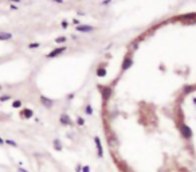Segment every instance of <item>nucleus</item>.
I'll return each mask as SVG.
<instances>
[{
	"mask_svg": "<svg viewBox=\"0 0 196 172\" xmlns=\"http://www.w3.org/2000/svg\"><path fill=\"white\" fill-rule=\"evenodd\" d=\"M175 20H180L184 24H195L196 23V12H192V14H185V15H180L175 18Z\"/></svg>",
	"mask_w": 196,
	"mask_h": 172,
	"instance_id": "obj_1",
	"label": "nucleus"
},
{
	"mask_svg": "<svg viewBox=\"0 0 196 172\" xmlns=\"http://www.w3.org/2000/svg\"><path fill=\"white\" fill-rule=\"evenodd\" d=\"M179 130H180L181 136L184 137V139H187V140H189V139L192 137V130H191V128H189L187 124H184V122H180V124H179Z\"/></svg>",
	"mask_w": 196,
	"mask_h": 172,
	"instance_id": "obj_2",
	"label": "nucleus"
},
{
	"mask_svg": "<svg viewBox=\"0 0 196 172\" xmlns=\"http://www.w3.org/2000/svg\"><path fill=\"white\" fill-rule=\"evenodd\" d=\"M98 89L101 91L103 101L106 102L110 98V96H112V87H108V86H98Z\"/></svg>",
	"mask_w": 196,
	"mask_h": 172,
	"instance_id": "obj_3",
	"label": "nucleus"
},
{
	"mask_svg": "<svg viewBox=\"0 0 196 172\" xmlns=\"http://www.w3.org/2000/svg\"><path fill=\"white\" fill-rule=\"evenodd\" d=\"M67 50V47L66 46H61V47H56V48H54L52 51H50L46 57L47 58H55V57H58V55H61L62 53H65V51Z\"/></svg>",
	"mask_w": 196,
	"mask_h": 172,
	"instance_id": "obj_4",
	"label": "nucleus"
},
{
	"mask_svg": "<svg viewBox=\"0 0 196 172\" xmlns=\"http://www.w3.org/2000/svg\"><path fill=\"white\" fill-rule=\"evenodd\" d=\"M132 65H133V59L130 58L129 55H126L125 58H124V61H122V65H121V70L125 71L128 70L129 67H132Z\"/></svg>",
	"mask_w": 196,
	"mask_h": 172,
	"instance_id": "obj_5",
	"label": "nucleus"
},
{
	"mask_svg": "<svg viewBox=\"0 0 196 172\" xmlns=\"http://www.w3.org/2000/svg\"><path fill=\"white\" fill-rule=\"evenodd\" d=\"M59 121H61V124H62V125H71V124H73L70 116H69V114H66V113L61 114V117H59Z\"/></svg>",
	"mask_w": 196,
	"mask_h": 172,
	"instance_id": "obj_6",
	"label": "nucleus"
},
{
	"mask_svg": "<svg viewBox=\"0 0 196 172\" xmlns=\"http://www.w3.org/2000/svg\"><path fill=\"white\" fill-rule=\"evenodd\" d=\"M94 143H95V147H97L98 157H102V156H103V149H102L101 140H99V137H98V136H94Z\"/></svg>",
	"mask_w": 196,
	"mask_h": 172,
	"instance_id": "obj_7",
	"label": "nucleus"
},
{
	"mask_svg": "<svg viewBox=\"0 0 196 172\" xmlns=\"http://www.w3.org/2000/svg\"><path fill=\"white\" fill-rule=\"evenodd\" d=\"M40 102H42L47 109H51V108L54 106V101L50 100V98H47V97H44V96H40Z\"/></svg>",
	"mask_w": 196,
	"mask_h": 172,
	"instance_id": "obj_8",
	"label": "nucleus"
},
{
	"mask_svg": "<svg viewBox=\"0 0 196 172\" xmlns=\"http://www.w3.org/2000/svg\"><path fill=\"white\" fill-rule=\"evenodd\" d=\"M94 30V27H91V26H77V31L79 32H90Z\"/></svg>",
	"mask_w": 196,
	"mask_h": 172,
	"instance_id": "obj_9",
	"label": "nucleus"
},
{
	"mask_svg": "<svg viewBox=\"0 0 196 172\" xmlns=\"http://www.w3.org/2000/svg\"><path fill=\"white\" fill-rule=\"evenodd\" d=\"M20 116L23 118H31L32 116H34V112H32L31 109H23L22 113H20Z\"/></svg>",
	"mask_w": 196,
	"mask_h": 172,
	"instance_id": "obj_10",
	"label": "nucleus"
},
{
	"mask_svg": "<svg viewBox=\"0 0 196 172\" xmlns=\"http://www.w3.org/2000/svg\"><path fill=\"white\" fill-rule=\"evenodd\" d=\"M12 39L11 32H0V40H10Z\"/></svg>",
	"mask_w": 196,
	"mask_h": 172,
	"instance_id": "obj_11",
	"label": "nucleus"
},
{
	"mask_svg": "<svg viewBox=\"0 0 196 172\" xmlns=\"http://www.w3.org/2000/svg\"><path fill=\"white\" fill-rule=\"evenodd\" d=\"M106 73H108V71H106V69L103 66H99L97 69V75H98V77H101V78H102V77H105Z\"/></svg>",
	"mask_w": 196,
	"mask_h": 172,
	"instance_id": "obj_12",
	"label": "nucleus"
},
{
	"mask_svg": "<svg viewBox=\"0 0 196 172\" xmlns=\"http://www.w3.org/2000/svg\"><path fill=\"white\" fill-rule=\"evenodd\" d=\"M54 149L55 151H62V144H61V141L59 140H54Z\"/></svg>",
	"mask_w": 196,
	"mask_h": 172,
	"instance_id": "obj_13",
	"label": "nucleus"
},
{
	"mask_svg": "<svg viewBox=\"0 0 196 172\" xmlns=\"http://www.w3.org/2000/svg\"><path fill=\"white\" fill-rule=\"evenodd\" d=\"M12 108H14V109L22 108V101H20V100H15V101L12 102Z\"/></svg>",
	"mask_w": 196,
	"mask_h": 172,
	"instance_id": "obj_14",
	"label": "nucleus"
},
{
	"mask_svg": "<svg viewBox=\"0 0 196 172\" xmlns=\"http://www.w3.org/2000/svg\"><path fill=\"white\" fill-rule=\"evenodd\" d=\"M4 144H8V145H11V147H18V144H16V141H14V140H10V139H8V140H5L4 141Z\"/></svg>",
	"mask_w": 196,
	"mask_h": 172,
	"instance_id": "obj_15",
	"label": "nucleus"
},
{
	"mask_svg": "<svg viewBox=\"0 0 196 172\" xmlns=\"http://www.w3.org/2000/svg\"><path fill=\"white\" fill-rule=\"evenodd\" d=\"M85 113L89 114V116H90V114H93V106H91V105H87L86 108H85Z\"/></svg>",
	"mask_w": 196,
	"mask_h": 172,
	"instance_id": "obj_16",
	"label": "nucleus"
},
{
	"mask_svg": "<svg viewBox=\"0 0 196 172\" xmlns=\"http://www.w3.org/2000/svg\"><path fill=\"white\" fill-rule=\"evenodd\" d=\"M77 124H78V125H81V126H83V125H85V120H83L82 117H79V116H78V117H77Z\"/></svg>",
	"mask_w": 196,
	"mask_h": 172,
	"instance_id": "obj_17",
	"label": "nucleus"
},
{
	"mask_svg": "<svg viewBox=\"0 0 196 172\" xmlns=\"http://www.w3.org/2000/svg\"><path fill=\"white\" fill-rule=\"evenodd\" d=\"M66 36H59V38H56V39H55V42L56 43H63V42H66Z\"/></svg>",
	"mask_w": 196,
	"mask_h": 172,
	"instance_id": "obj_18",
	"label": "nucleus"
},
{
	"mask_svg": "<svg viewBox=\"0 0 196 172\" xmlns=\"http://www.w3.org/2000/svg\"><path fill=\"white\" fill-rule=\"evenodd\" d=\"M8 100H11V96H1L0 97V102H5Z\"/></svg>",
	"mask_w": 196,
	"mask_h": 172,
	"instance_id": "obj_19",
	"label": "nucleus"
},
{
	"mask_svg": "<svg viewBox=\"0 0 196 172\" xmlns=\"http://www.w3.org/2000/svg\"><path fill=\"white\" fill-rule=\"evenodd\" d=\"M39 46H40V44L38 42H36V43H30V44H28V48H38Z\"/></svg>",
	"mask_w": 196,
	"mask_h": 172,
	"instance_id": "obj_20",
	"label": "nucleus"
},
{
	"mask_svg": "<svg viewBox=\"0 0 196 172\" xmlns=\"http://www.w3.org/2000/svg\"><path fill=\"white\" fill-rule=\"evenodd\" d=\"M82 172H90V168H89V165H83V167H82Z\"/></svg>",
	"mask_w": 196,
	"mask_h": 172,
	"instance_id": "obj_21",
	"label": "nucleus"
},
{
	"mask_svg": "<svg viewBox=\"0 0 196 172\" xmlns=\"http://www.w3.org/2000/svg\"><path fill=\"white\" fill-rule=\"evenodd\" d=\"M75 172H82V165L78 164L77 167H75Z\"/></svg>",
	"mask_w": 196,
	"mask_h": 172,
	"instance_id": "obj_22",
	"label": "nucleus"
},
{
	"mask_svg": "<svg viewBox=\"0 0 196 172\" xmlns=\"http://www.w3.org/2000/svg\"><path fill=\"white\" fill-rule=\"evenodd\" d=\"M67 26H69L67 20H63V22H62V27H63V28H67Z\"/></svg>",
	"mask_w": 196,
	"mask_h": 172,
	"instance_id": "obj_23",
	"label": "nucleus"
},
{
	"mask_svg": "<svg viewBox=\"0 0 196 172\" xmlns=\"http://www.w3.org/2000/svg\"><path fill=\"white\" fill-rule=\"evenodd\" d=\"M109 3H112V1H109V0H103V1H101L102 5H108Z\"/></svg>",
	"mask_w": 196,
	"mask_h": 172,
	"instance_id": "obj_24",
	"label": "nucleus"
},
{
	"mask_svg": "<svg viewBox=\"0 0 196 172\" xmlns=\"http://www.w3.org/2000/svg\"><path fill=\"white\" fill-rule=\"evenodd\" d=\"M67 98H69V100H73V98H74V93L69 94V96H67Z\"/></svg>",
	"mask_w": 196,
	"mask_h": 172,
	"instance_id": "obj_25",
	"label": "nucleus"
},
{
	"mask_svg": "<svg viewBox=\"0 0 196 172\" xmlns=\"http://www.w3.org/2000/svg\"><path fill=\"white\" fill-rule=\"evenodd\" d=\"M3 144H4V140L1 139V137H0V145H3Z\"/></svg>",
	"mask_w": 196,
	"mask_h": 172,
	"instance_id": "obj_26",
	"label": "nucleus"
},
{
	"mask_svg": "<svg viewBox=\"0 0 196 172\" xmlns=\"http://www.w3.org/2000/svg\"><path fill=\"white\" fill-rule=\"evenodd\" d=\"M19 172H28V171H26V169H23V168H19Z\"/></svg>",
	"mask_w": 196,
	"mask_h": 172,
	"instance_id": "obj_27",
	"label": "nucleus"
},
{
	"mask_svg": "<svg viewBox=\"0 0 196 172\" xmlns=\"http://www.w3.org/2000/svg\"><path fill=\"white\" fill-rule=\"evenodd\" d=\"M193 102H195V104H196V98H193Z\"/></svg>",
	"mask_w": 196,
	"mask_h": 172,
	"instance_id": "obj_28",
	"label": "nucleus"
}]
</instances>
